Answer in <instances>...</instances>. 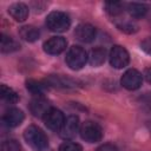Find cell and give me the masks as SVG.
<instances>
[{
  "instance_id": "obj_1",
  "label": "cell",
  "mask_w": 151,
  "mask_h": 151,
  "mask_svg": "<svg viewBox=\"0 0 151 151\" xmlns=\"http://www.w3.org/2000/svg\"><path fill=\"white\" fill-rule=\"evenodd\" d=\"M24 138L26 143L37 151H44L48 147V139L45 132L35 125H29L25 132Z\"/></svg>"
},
{
  "instance_id": "obj_26",
  "label": "cell",
  "mask_w": 151,
  "mask_h": 151,
  "mask_svg": "<svg viewBox=\"0 0 151 151\" xmlns=\"http://www.w3.org/2000/svg\"><path fill=\"white\" fill-rule=\"evenodd\" d=\"M144 77H145V80L149 84H151V67H149L144 71Z\"/></svg>"
},
{
  "instance_id": "obj_11",
  "label": "cell",
  "mask_w": 151,
  "mask_h": 151,
  "mask_svg": "<svg viewBox=\"0 0 151 151\" xmlns=\"http://www.w3.org/2000/svg\"><path fill=\"white\" fill-rule=\"evenodd\" d=\"M96 28L90 24H80L76 27L74 35L81 42H91L96 38Z\"/></svg>"
},
{
  "instance_id": "obj_8",
  "label": "cell",
  "mask_w": 151,
  "mask_h": 151,
  "mask_svg": "<svg viewBox=\"0 0 151 151\" xmlns=\"http://www.w3.org/2000/svg\"><path fill=\"white\" fill-rule=\"evenodd\" d=\"M79 118L74 114L65 118V122L60 129V137L64 139H72L79 131Z\"/></svg>"
},
{
  "instance_id": "obj_22",
  "label": "cell",
  "mask_w": 151,
  "mask_h": 151,
  "mask_svg": "<svg viewBox=\"0 0 151 151\" xmlns=\"http://www.w3.org/2000/svg\"><path fill=\"white\" fill-rule=\"evenodd\" d=\"M1 151H21V147L15 139H7L1 144Z\"/></svg>"
},
{
  "instance_id": "obj_9",
  "label": "cell",
  "mask_w": 151,
  "mask_h": 151,
  "mask_svg": "<svg viewBox=\"0 0 151 151\" xmlns=\"http://www.w3.org/2000/svg\"><path fill=\"white\" fill-rule=\"evenodd\" d=\"M67 46V41L65 38L63 37H52L50 38L47 41L44 42V51L47 54H60L61 52H64L66 50Z\"/></svg>"
},
{
  "instance_id": "obj_17",
  "label": "cell",
  "mask_w": 151,
  "mask_h": 151,
  "mask_svg": "<svg viewBox=\"0 0 151 151\" xmlns=\"http://www.w3.org/2000/svg\"><path fill=\"white\" fill-rule=\"evenodd\" d=\"M127 12L129 14L134 18V19H139L143 18L146 12H147V7L144 4H139V2H132L127 5Z\"/></svg>"
},
{
  "instance_id": "obj_24",
  "label": "cell",
  "mask_w": 151,
  "mask_h": 151,
  "mask_svg": "<svg viewBox=\"0 0 151 151\" xmlns=\"http://www.w3.org/2000/svg\"><path fill=\"white\" fill-rule=\"evenodd\" d=\"M140 48L147 53V54H151V38H145L142 42H140Z\"/></svg>"
},
{
  "instance_id": "obj_18",
  "label": "cell",
  "mask_w": 151,
  "mask_h": 151,
  "mask_svg": "<svg viewBox=\"0 0 151 151\" xmlns=\"http://www.w3.org/2000/svg\"><path fill=\"white\" fill-rule=\"evenodd\" d=\"M1 98L5 101L9 103V104H15L19 100V97H18L17 92L14 90H12L11 87L6 86L5 84L1 85Z\"/></svg>"
},
{
  "instance_id": "obj_14",
  "label": "cell",
  "mask_w": 151,
  "mask_h": 151,
  "mask_svg": "<svg viewBox=\"0 0 151 151\" xmlns=\"http://www.w3.org/2000/svg\"><path fill=\"white\" fill-rule=\"evenodd\" d=\"M105 59H106V50L104 47H97L90 52L88 63L91 66H94V67L100 66L104 64Z\"/></svg>"
},
{
  "instance_id": "obj_13",
  "label": "cell",
  "mask_w": 151,
  "mask_h": 151,
  "mask_svg": "<svg viewBox=\"0 0 151 151\" xmlns=\"http://www.w3.org/2000/svg\"><path fill=\"white\" fill-rule=\"evenodd\" d=\"M9 15L17 21H24L28 17V7L22 2H15L8 7Z\"/></svg>"
},
{
  "instance_id": "obj_16",
  "label": "cell",
  "mask_w": 151,
  "mask_h": 151,
  "mask_svg": "<svg viewBox=\"0 0 151 151\" xmlns=\"http://www.w3.org/2000/svg\"><path fill=\"white\" fill-rule=\"evenodd\" d=\"M1 52L4 53H11V52H14L20 48V45L12 38V37H8L6 34H1Z\"/></svg>"
},
{
  "instance_id": "obj_23",
  "label": "cell",
  "mask_w": 151,
  "mask_h": 151,
  "mask_svg": "<svg viewBox=\"0 0 151 151\" xmlns=\"http://www.w3.org/2000/svg\"><path fill=\"white\" fill-rule=\"evenodd\" d=\"M59 151H83V147L78 143H72V142H66L63 143L59 147Z\"/></svg>"
},
{
  "instance_id": "obj_10",
  "label": "cell",
  "mask_w": 151,
  "mask_h": 151,
  "mask_svg": "<svg viewBox=\"0 0 151 151\" xmlns=\"http://www.w3.org/2000/svg\"><path fill=\"white\" fill-rule=\"evenodd\" d=\"M25 119V114L19 109H9L2 116V123L8 127H17L19 126Z\"/></svg>"
},
{
  "instance_id": "obj_5",
  "label": "cell",
  "mask_w": 151,
  "mask_h": 151,
  "mask_svg": "<svg viewBox=\"0 0 151 151\" xmlns=\"http://www.w3.org/2000/svg\"><path fill=\"white\" fill-rule=\"evenodd\" d=\"M109 58H110L111 66L114 68H118V70L127 66V64L130 61L129 52L126 51V48H124L123 46H119V45H114L111 48Z\"/></svg>"
},
{
  "instance_id": "obj_21",
  "label": "cell",
  "mask_w": 151,
  "mask_h": 151,
  "mask_svg": "<svg viewBox=\"0 0 151 151\" xmlns=\"http://www.w3.org/2000/svg\"><path fill=\"white\" fill-rule=\"evenodd\" d=\"M117 27L125 32V33H134L138 31V26L133 22V21H130V20H122L120 22H117Z\"/></svg>"
},
{
  "instance_id": "obj_25",
  "label": "cell",
  "mask_w": 151,
  "mask_h": 151,
  "mask_svg": "<svg viewBox=\"0 0 151 151\" xmlns=\"http://www.w3.org/2000/svg\"><path fill=\"white\" fill-rule=\"evenodd\" d=\"M97 151H119V150H118V147H117L116 145L107 143V144L101 145V146H100V147H99Z\"/></svg>"
},
{
  "instance_id": "obj_19",
  "label": "cell",
  "mask_w": 151,
  "mask_h": 151,
  "mask_svg": "<svg viewBox=\"0 0 151 151\" xmlns=\"http://www.w3.org/2000/svg\"><path fill=\"white\" fill-rule=\"evenodd\" d=\"M26 87H27V90L32 94H34L37 97L42 96V93L45 91V85L42 83L37 81V80H33V79H29V80L26 81Z\"/></svg>"
},
{
  "instance_id": "obj_15",
  "label": "cell",
  "mask_w": 151,
  "mask_h": 151,
  "mask_svg": "<svg viewBox=\"0 0 151 151\" xmlns=\"http://www.w3.org/2000/svg\"><path fill=\"white\" fill-rule=\"evenodd\" d=\"M19 35H20L24 40H26V41H28V42H33V41L38 40V38H39V35H40V32H39V29H38L37 27H34V26H32V25H26V26L20 27V29H19Z\"/></svg>"
},
{
  "instance_id": "obj_6",
  "label": "cell",
  "mask_w": 151,
  "mask_h": 151,
  "mask_svg": "<svg viewBox=\"0 0 151 151\" xmlns=\"http://www.w3.org/2000/svg\"><path fill=\"white\" fill-rule=\"evenodd\" d=\"M142 83H143V77H142L140 72H138L134 68L127 70L122 76V79H120V84L123 85V87H125L126 90H130V91L139 88L142 86Z\"/></svg>"
},
{
  "instance_id": "obj_4",
  "label": "cell",
  "mask_w": 151,
  "mask_h": 151,
  "mask_svg": "<svg viewBox=\"0 0 151 151\" xmlns=\"http://www.w3.org/2000/svg\"><path fill=\"white\" fill-rule=\"evenodd\" d=\"M79 133L80 137L87 143H97L103 137V130L100 125L91 120L83 123V125L79 129Z\"/></svg>"
},
{
  "instance_id": "obj_7",
  "label": "cell",
  "mask_w": 151,
  "mask_h": 151,
  "mask_svg": "<svg viewBox=\"0 0 151 151\" xmlns=\"http://www.w3.org/2000/svg\"><path fill=\"white\" fill-rule=\"evenodd\" d=\"M65 122V116L64 113L58 110V109H54L52 107L44 117V123L45 125L50 129V130H53V131H60L63 124Z\"/></svg>"
},
{
  "instance_id": "obj_2",
  "label": "cell",
  "mask_w": 151,
  "mask_h": 151,
  "mask_svg": "<svg viewBox=\"0 0 151 151\" xmlns=\"http://www.w3.org/2000/svg\"><path fill=\"white\" fill-rule=\"evenodd\" d=\"M46 26L50 31L63 33L66 32L71 26V19L68 14L60 11H53L46 17Z\"/></svg>"
},
{
  "instance_id": "obj_3",
  "label": "cell",
  "mask_w": 151,
  "mask_h": 151,
  "mask_svg": "<svg viewBox=\"0 0 151 151\" xmlns=\"http://www.w3.org/2000/svg\"><path fill=\"white\" fill-rule=\"evenodd\" d=\"M88 55L86 53V51L80 47V46H72L70 47V50L67 51L66 54V64L71 70L78 71L80 68H83L85 66V64L87 63Z\"/></svg>"
},
{
  "instance_id": "obj_20",
  "label": "cell",
  "mask_w": 151,
  "mask_h": 151,
  "mask_svg": "<svg viewBox=\"0 0 151 151\" xmlns=\"http://www.w3.org/2000/svg\"><path fill=\"white\" fill-rule=\"evenodd\" d=\"M105 8H106V12L113 17L116 15H119L122 12H123V8H124V4L123 2H106L105 4Z\"/></svg>"
},
{
  "instance_id": "obj_12",
  "label": "cell",
  "mask_w": 151,
  "mask_h": 151,
  "mask_svg": "<svg viewBox=\"0 0 151 151\" xmlns=\"http://www.w3.org/2000/svg\"><path fill=\"white\" fill-rule=\"evenodd\" d=\"M51 105L48 103L47 99H45L42 96H39V97H35L31 104H29V110L31 112L33 113V116L35 117H45V114L51 110Z\"/></svg>"
}]
</instances>
